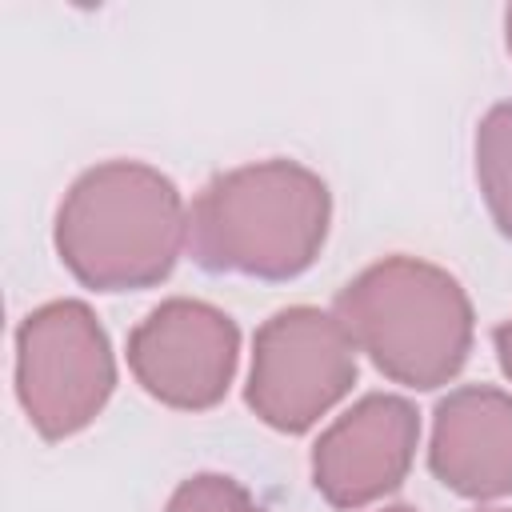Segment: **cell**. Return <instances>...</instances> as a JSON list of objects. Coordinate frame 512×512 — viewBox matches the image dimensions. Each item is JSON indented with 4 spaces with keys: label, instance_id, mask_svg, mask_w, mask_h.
Segmentation results:
<instances>
[{
    "label": "cell",
    "instance_id": "1",
    "mask_svg": "<svg viewBox=\"0 0 512 512\" xmlns=\"http://www.w3.org/2000/svg\"><path fill=\"white\" fill-rule=\"evenodd\" d=\"M332 192L296 160H256L220 172L188 208V252L204 272L292 280L328 240Z\"/></svg>",
    "mask_w": 512,
    "mask_h": 512
},
{
    "label": "cell",
    "instance_id": "2",
    "mask_svg": "<svg viewBox=\"0 0 512 512\" xmlns=\"http://www.w3.org/2000/svg\"><path fill=\"white\" fill-rule=\"evenodd\" d=\"M52 244L60 264L92 292L152 288L188 248V204L160 168L104 160L64 192Z\"/></svg>",
    "mask_w": 512,
    "mask_h": 512
},
{
    "label": "cell",
    "instance_id": "3",
    "mask_svg": "<svg viewBox=\"0 0 512 512\" xmlns=\"http://www.w3.org/2000/svg\"><path fill=\"white\" fill-rule=\"evenodd\" d=\"M336 320L392 384L432 392L472 352V300L452 272L416 256H384L336 296Z\"/></svg>",
    "mask_w": 512,
    "mask_h": 512
},
{
    "label": "cell",
    "instance_id": "4",
    "mask_svg": "<svg viewBox=\"0 0 512 512\" xmlns=\"http://www.w3.org/2000/svg\"><path fill=\"white\" fill-rule=\"evenodd\" d=\"M116 388V356L84 300H52L16 328V400L44 440L84 432Z\"/></svg>",
    "mask_w": 512,
    "mask_h": 512
},
{
    "label": "cell",
    "instance_id": "5",
    "mask_svg": "<svg viewBox=\"0 0 512 512\" xmlns=\"http://www.w3.org/2000/svg\"><path fill=\"white\" fill-rule=\"evenodd\" d=\"M356 372V344L336 312L292 304L252 336L244 404L268 428L300 436L352 392Z\"/></svg>",
    "mask_w": 512,
    "mask_h": 512
},
{
    "label": "cell",
    "instance_id": "6",
    "mask_svg": "<svg viewBox=\"0 0 512 512\" xmlns=\"http://www.w3.org/2000/svg\"><path fill=\"white\" fill-rule=\"evenodd\" d=\"M240 364V328L204 300L172 296L128 332V372L136 384L180 412L216 408Z\"/></svg>",
    "mask_w": 512,
    "mask_h": 512
},
{
    "label": "cell",
    "instance_id": "7",
    "mask_svg": "<svg viewBox=\"0 0 512 512\" xmlns=\"http://www.w3.org/2000/svg\"><path fill=\"white\" fill-rule=\"evenodd\" d=\"M420 448V412L392 392H368L312 444V484L344 512L396 492Z\"/></svg>",
    "mask_w": 512,
    "mask_h": 512
},
{
    "label": "cell",
    "instance_id": "8",
    "mask_svg": "<svg viewBox=\"0 0 512 512\" xmlns=\"http://www.w3.org/2000/svg\"><path fill=\"white\" fill-rule=\"evenodd\" d=\"M432 476L464 500L512 496V392L464 384L432 412Z\"/></svg>",
    "mask_w": 512,
    "mask_h": 512
},
{
    "label": "cell",
    "instance_id": "9",
    "mask_svg": "<svg viewBox=\"0 0 512 512\" xmlns=\"http://www.w3.org/2000/svg\"><path fill=\"white\" fill-rule=\"evenodd\" d=\"M476 184L492 224L512 236V100L488 108L476 124Z\"/></svg>",
    "mask_w": 512,
    "mask_h": 512
},
{
    "label": "cell",
    "instance_id": "10",
    "mask_svg": "<svg viewBox=\"0 0 512 512\" xmlns=\"http://www.w3.org/2000/svg\"><path fill=\"white\" fill-rule=\"evenodd\" d=\"M164 512H268L240 480L224 472H200L188 476L172 496Z\"/></svg>",
    "mask_w": 512,
    "mask_h": 512
},
{
    "label": "cell",
    "instance_id": "11",
    "mask_svg": "<svg viewBox=\"0 0 512 512\" xmlns=\"http://www.w3.org/2000/svg\"><path fill=\"white\" fill-rule=\"evenodd\" d=\"M492 348H496L500 372L512 380V316H508L504 324H496V332H492Z\"/></svg>",
    "mask_w": 512,
    "mask_h": 512
},
{
    "label": "cell",
    "instance_id": "12",
    "mask_svg": "<svg viewBox=\"0 0 512 512\" xmlns=\"http://www.w3.org/2000/svg\"><path fill=\"white\" fill-rule=\"evenodd\" d=\"M504 40H508V52H512V4L504 8Z\"/></svg>",
    "mask_w": 512,
    "mask_h": 512
},
{
    "label": "cell",
    "instance_id": "13",
    "mask_svg": "<svg viewBox=\"0 0 512 512\" xmlns=\"http://www.w3.org/2000/svg\"><path fill=\"white\" fill-rule=\"evenodd\" d=\"M380 512H416V508H408V504H392V508H380Z\"/></svg>",
    "mask_w": 512,
    "mask_h": 512
},
{
    "label": "cell",
    "instance_id": "14",
    "mask_svg": "<svg viewBox=\"0 0 512 512\" xmlns=\"http://www.w3.org/2000/svg\"><path fill=\"white\" fill-rule=\"evenodd\" d=\"M476 512H512V508H476Z\"/></svg>",
    "mask_w": 512,
    "mask_h": 512
}]
</instances>
